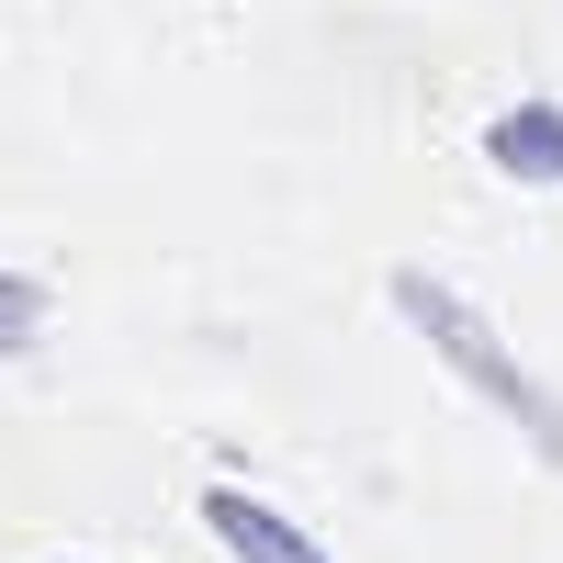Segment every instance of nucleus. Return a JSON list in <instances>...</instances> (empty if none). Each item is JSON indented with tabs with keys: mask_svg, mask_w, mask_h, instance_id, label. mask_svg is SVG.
Here are the masks:
<instances>
[{
	"mask_svg": "<svg viewBox=\"0 0 563 563\" xmlns=\"http://www.w3.org/2000/svg\"><path fill=\"white\" fill-rule=\"evenodd\" d=\"M395 316L417 327V339H429L451 372H462V384H474L496 417H519V440L541 451V462H563V406H541V384H530V372H519V350H507L496 339V327L474 316V305H462L451 294V282H429V271H395Z\"/></svg>",
	"mask_w": 563,
	"mask_h": 563,
	"instance_id": "f257e3e1",
	"label": "nucleus"
},
{
	"mask_svg": "<svg viewBox=\"0 0 563 563\" xmlns=\"http://www.w3.org/2000/svg\"><path fill=\"white\" fill-rule=\"evenodd\" d=\"M485 169L530 180V192H563V102H507L485 124Z\"/></svg>",
	"mask_w": 563,
	"mask_h": 563,
	"instance_id": "f03ea898",
	"label": "nucleus"
},
{
	"mask_svg": "<svg viewBox=\"0 0 563 563\" xmlns=\"http://www.w3.org/2000/svg\"><path fill=\"white\" fill-rule=\"evenodd\" d=\"M203 530L238 552V563H327L316 530H294L282 507H260V496H238V485H203Z\"/></svg>",
	"mask_w": 563,
	"mask_h": 563,
	"instance_id": "7ed1b4c3",
	"label": "nucleus"
},
{
	"mask_svg": "<svg viewBox=\"0 0 563 563\" xmlns=\"http://www.w3.org/2000/svg\"><path fill=\"white\" fill-rule=\"evenodd\" d=\"M34 327H45V294L0 271V361H12V350H34Z\"/></svg>",
	"mask_w": 563,
	"mask_h": 563,
	"instance_id": "20e7f679",
	"label": "nucleus"
}]
</instances>
